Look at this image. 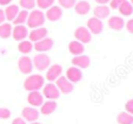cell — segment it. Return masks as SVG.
<instances>
[{
  "instance_id": "2e32d148",
  "label": "cell",
  "mask_w": 133,
  "mask_h": 124,
  "mask_svg": "<svg viewBox=\"0 0 133 124\" xmlns=\"http://www.w3.org/2000/svg\"><path fill=\"white\" fill-rule=\"evenodd\" d=\"M72 65L77 68H88L91 65V60L87 55H78L72 59Z\"/></svg>"
},
{
  "instance_id": "5bb4252c",
  "label": "cell",
  "mask_w": 133,
  "mask_h": 124,
  "mask_svg": "<svg viewBox=\"0 0 133 124\" xmlns=\"http://www.w3.org/2000/svg\"><path fill=\"white\" fill-rule=\"evenodd\" d=\"M27 102L32 107H41L44 103V96L40 91H30L27 96Z\"/></svg>"
},
{
  "instance_id": "7c38bea8",
  "label": "cell",
  "mask_w": 133,
  "mask_h": 124,
  "mask_svg": "<svg viewBox=\"0 0 133 124\" xmlns=\"http://www.w3.org/2000/svg\"><path fill=\"white\" fill-rule=\"evenodd\" d=\"M61 73H63V67L60 65H53L48 68L47 74H46V79L50 82L57 81L61 76Z\"/></svg>"
},
{
  "instance_id": "44dd1931",
  "label": "cell",
  "mask_w": 133,
  "mask_h": 124,
  "mask_svg": "<svg viewBox=\"0 0 133 124\" xmlns=\"http://www.w3.org/2000/svg\"><path fill=\"white\" fill-rule=\"evenodd\" d=\"M55 109H57V103H55V101H50V99H47L46 102H44L43 104H41V108H40V112L43 115H51L53 114V112L55 111Z\"/></svg>"
},
{
  "instance_id": "ac0fdd59",
  "label": "cell",
  "mask_w": 133,
  "mask_h": 124,
  "mask_svg": "<svg viewBox=\"0 0 133 124\" xmlns=\"http://www.w3.org/2000/svg\"><path fill=\"white\" fill-rule=\"evenodd\" d=\"M68 50H70V53L72 55H74V56L83 55L84 50H85V48H84V43L79 42V41H77V40L71 41L70 45H68Z\"/></svg>"
},
{
  "instance_id": "9a60e30c",
  "label": "cell",
  "mask_w": 133,
  "mask_h": 124,
  "mask_svg": "<svg viewBox=\"0 0 133 124\" xmlns=\"http://www.w3.org/2000/svg\"><path fill=\"white\" fill-rule=\"evenodd\" d=\"M46 36H47V29L45 27L35 28L30 33V41L31 42H38V41L45 39Z\"/></svg>"
},
{
  "instance_id": "52a82bcc",
  "label": "cell",
  "mask_w": 133,
  "mask_h": 124,
  "mask_svg": "<svg viewBox=\"0 0 133 124\" xmlns=\"http://www.w3.org/2000/svg\"><path fill=\"white\" fill-rule=\"evenodd\" d=\"M87 29L91 32V34H100L104 29V25L101 20L98 18H91L87 21Z\"/></svg>"
},
{
  "instance_id": "f1b7e54d",
  "label": "cell",
  "mask_w": 133,
  "mask_h": 124,
  "mask_svg": "<svg viewBox=\"0 0 133 124\" xmlns=\"http://www.w3.org/2000/svg\"><path fill=\"white\" fill-rule=\"evenodd\" d=\"M38 7L41 10H48L50 7H52L54 4V0H35Z\"/></svg>"
},
{
  "instance_id": "ffe728a7",
  "label": "cell",
  "mask_w": 133,
  "mask_h": 124,
  "mask_svg": "<svg viewBox=\"0 0 133 124\" xmlns=\"http://www.w3.org/2000/svg\"><path fill=\"white\" fill-rule=\"evenodd\" d=\"M125 26V22H124V19L120 17H111L108 19V27L111 29L114 30H120L124 28Z\"/></svg>"
},
{
  "instance_id": "4316f807",
  "label": "cell",
  "mask_w": 133,
  "mask_h": 124,
  "mask_svg": "<svg viewBox=\"0 0 133 124\" xmlns=\"http://www.w3.org/2000/svg\"><path fill=\"white\" fill-rule=\"evenodd\" d=\"M27 18H28V12L26 10H23V11H19L18 15L15 17V19L13 20V24L15 26L17 25H23L27 21Z\"/></svg>"
},
{
  "instance_id": "9c48e42d",
  "label": "cell",
  "mask_w": 133,
  "mask_h": 124,
  "mask_svg": "<svg viewBox=\"0 0 133 124\" xmlns=\"http://www.w3.org/2000/svg\"><path fill=\"white\" fill-rule=\"evenodd\" d=\"M57 88L59 89L60 92H64V94H70V92L73 91V83H71L65 76H60L58 80H57Z\"/></svg>"
},
{
  "instance_id": "3957f363",
  "label": "cell",
  "mask_w": 133,
  "mask_h": 124,
  "mask_svg": "<svg viewBox=\"0 0 133 124\" xmlns=\"http://www.w3.org/2000/svg\"><path fill=\"white\" fill-rule=\"evenodd\" d=\"M33 67H35L38 70H43L47 69L51 65V59L48 55H46L45 53H39L38 55H35L33 59Z\"/></svg>"
},
{
  "instance_id": "d6a6232c",
  "label": "cell",
  "mask_w": 133,
  "mask_h": 124,
  "mask_svg": "<svg viewBox=\"0 0 133 124\" xmlns=\"http://www.w3.org/2000/svg\"><path fill=\"white\" fill-rule=\"evenodd\" d=\"M125 1H127V0H111L110 6H111V8L117 10V8H119V6H120L123 3H125Z\"/></svg>"
},
{
  "instance_id": "30bf717a",
  "label": "cell",
  "mask_w": 133,
  "mask_h": 124,
  "mask_svg": "<svg viewBox=\"0 0 133 124\" xmlns=\"http://www.w3.org/2000/svg\"><path fill=\"white\" fill-rule=\"evenodd\" d=\"M12 36L15 41H23L28 36V29L24 25H17L12 29Z\"/></svg>"
},
{
  "instance_id": "ab89813d",
  "label": "cell",
  "mask_w": 133,
  "mask_h": 124,
  "mask_svg": "<svg viewBox=\"0 0 133 124\" xmlns=\"http://www.w3.org/2000/svg\"><path fill=\"white\" fill-rule=\"evenodd\" d=\"M31 124H40V123H38V122H33V123H31Z\"/></svg>"
},
{
  "instance_id": "e0dca14e",
  "label": "cell",
  "mask_w": 133,
  "mask_h": 124,
  "mask_svg": "<svg viewBox=\"0 0 133 124\" xmlns=\"http://www.w3.org/2000/svg\"><path fill=\"white\" fill-rule=\"evenodd\" d=\"M45 17L50 21H58L63 17V10L60 7H58V6H52V7H50L47 10Z\"/></svg>"
},
{
  "instance_id": "7a4b0ae2",
  "label": "cell",
  "mask_w": 133,
  "mask_h": 124,
  "mask_svg": "<svg viewBox=\"0 0 133 124\" xmlns=\"http://www.w3.org/2000/svg\"><path fill=\"white\" fill-rule=\"evenodd\" d=\"M27 26L30 28H39L44 25L45 22V14L39 10H34L31 13H28V18H27Z\"/></svg>"
},
{
  "instance_id": "484cf974",
  "label": "cell",
  "mask_w": 133,
  "mask_h": 124,
  "mask_svg": "<svg viewBox=\"0 0 133 124\" xmlns=\"http://www.w3.org/2000/svg\"><path fill=\"white\" fill-rule=\"evenodd\" d=\"M18 49H19V52L20 53H23V54H28V53L32 52L33 45H32L31 41H28V40H23V41L19 42Z\"/></svg>"
},
{
  "instance_id": "1f68e13d",
  "label": "cell",
  "mask_w": 133,
  "mask_h": 124,
  "mask_svg": "<svg viewBox=\"0 0 133 124\" xmlns=\"http://www.w3.org/2000/svg\"><path fill=\"white\" fill-rule=\"evenodd\" d=\"M11 116V110L7 108H0V118L6 119Z\"/></svg>"
},
{
  "instance_id": "8fae6325",
  "label": "cell",
  "mask_w": 133,
  "mask_h": 124,
  "mask_svg": "<svg viewBox=\"0 0 133 124\" xmlns=\"http://www.w3.org/2000/svg\"><path fill=\"white\" fill-rule=\"evenodd\" d=\"M66 79L71 82V83H78L81 79H83V73L79 68L77 67H71L66 72Z\"/></svg>"
},
{
  "instance_id": "d590c367",
  "label": "cell",
  "mask_w": 133,
  "mask_h": 124,
  "mask_svg": "<svg viewBox=\"0 0 133 124\" xmlns=\"http://www.w3.org/2000/svg\"><path fill=\"white\" fill-rule=\"evenodd\" d=\"M12 124H26V121L24 118H21V117H17V118L13 119Z\"/></svg>"
},
{
  "instance_id": "74e56055",
  "label": "cell",
  "mask_w": 133,
  "mask_h": 124,
  "mask_svg": "<svg viewBox=\"0 0 133 124\" xmlns=\"http://www.w3.org/2000/svg\"><path fill=\"white\" fill-rule=\"evenodd\" d=\"M96 1L99 4V5H106L107 3H110L111 0H96Z\"/></svg>"
},
{
  "instance_id": "cb8c5ba5",
  "label": "cell",
  "mask_w": 133,
  "mask_h": 124,
  "mask_svg": "<svg viewBox=\"0 0 133 124\" xmlns=\"http://www.w3.org/2000/svg\"><path fill=\"white\" fill-rule=\"evenodd\" d=\"M12 25L8 22H4L0 25V37L1 39H8L12 34Z\"/></svg>"
},
{
  "instance_id": "d4e9b609",
  "label": "cell",
  "mask_w": 133,
  "mask_h": 124,
  "mask_svg": "<svg viewBox=\"0 0 133 124\" xmlns=\"http://www.w3.org/2000/svg\"><path fill=\"white\" fill-rule=\"evenodd\" d=\"M118 10H119V12H120L121 15H124V17H130V15L133 13V6L130 1H125V3H123L120 6H119Z\"/></svg>"
},
{
  "instance_id": "ba28073f",
  "label": "cell",
  "mask_w": 133,
  "mask_h": 124,
  "mask_svg": "<svg viewBox=\"0 0 133 124\" xmlns=\"http://www.w3.org/2000/svg\"><path fill=\"white\" fill-rule=\"evenodd\" d=\"M18 68L23 74H31L33 70V62L28 56H23L18 61Z\"/></svg>"
},
{
  "instance_id": "4dcf8cb0",
  "label": "cell",
  "mask_w": 133,
  "mask_h": 124,
  "mask_svg": "<svg viewBox=\"0 0 133 124\" xmlns=\"http://www.w3.org/2000/svg\"><path fill=\"white\" fill-rule=\"evenodd\" d=\"M59 4L64 8H72L75 5V0H59Z\"/></svg>"
},
{
  "instance_id": "60d3db41",
  "label": "cell",
  "mask_w": 133,
  "mask_h": 124,
  "mask_svg": "<svg viewBox=\"0 0 133 124\" xmlns=\"http://www.w3.org/2000/svg\"><path fill=\"white\" fill-rule=\"evenodd\" d=\"M131 4H132V6H133V0H131Z\"/></svg>"
},
{
  "instance_id": "7402d4cb",
  "label": "cell",
  "mask_w": 133,
  "mask_h": 124,
  "mask_svg": "<svg viewBox=\"0 0 133 124\" xmlns=\"http://www.w3.org/2000/svg\"><path fill=\"white\" fill-rule=\"evenodd\" d=\"M110 8L107 7L106 5H99L94 8L93 13H94V17L98 18V19H105L110 15Z\"/></svg>"
},
{
  "instance_id": "6da1fadb",
  "label": "cell",
  "mask_w": 133,
  "mask_h": 124,
  "mask_svg": "<svg viewBox=\"0 0 133 124\" xmlns=\"http://www.w3.org/2000/svg\"><path fill=\"white\" fill-rule=\"evenodd\" d=\"M45 86V79L41 75H31L24 82V88L27 91H39Z\"/></svg>"
},
{
  "instance_id": "4fadbf2b",
  "label": "cell",
  "mask_w": 133,
  "mask_h": 124,
  "mask_svg": "<svg viewBox=\"0 0 133 124\" xmlns=\"http://www.w3.org/2000/svg\"><path fill=\"white\" fill-rule=\"evenodd\" d=\"M23 118L26 122H35L39 118V110H37L34 107H26L23 109Z\"/></svg>"
},
{
  "instance_id": "8992f818",
  "label": "cell",
  "mask_w": 133,
  "mask_h": 124,
  "mask_svg": "<svg viewBox=\"0 0 133 124\" xmlns=\"http://www.w3.org/2000/svg\"><path fill=\"white\" fill-rule=\"evenodd\" d=\"M53 45H54V42H53V40L51 39V37H45V39L40 40V41H38V42H34L33 48L39 53H46L52 49Z\"/></svg>"
},
{
  "instance_id": "603a6c76",
  "label": "cell",
  "mask_w": 133,
  "mask_h": 124,
  "mask_svg": "<svg viewBox=\"0 0 133 124\" xmlns=\"http://www.w3.org/2000/svg\"><path fill=\"white\" fill-rule=\"evenodd\" d=\"M19 11L20 10H19L18 5H8L7 7H6V10L4 11V12H5L6 20H8V21H13V20L15 19V17L18 15Z\"/></svg>"
},
{
  "instance_id": "f546056e",
  "label": "cell",
  "mask_w": 133,
  "mask_h": 124,
  "mask_svg": "<svg viewBox=\"0 0 133 124\" xmlns=\"http://www.w3.org/2000/svg\"><path fill=\"white\" fill-rule=\"evenodd\" d=\"M20 3V6L24 8V10H33V8L35 7V5H37V3H35V0H20L19 1Z\"/></svg>"
},
{
  "instance_id": "83f0119b",
  "label": "cell",
  "mask_w": 133,
  "mask_h": 124,
  "mask_svg": "<svg viewBox=\"0 0 133 124\" xmlns=\"http://www.w3.org/2000/svg\"><path fill=\"white\" fill-rule=\"evenodd\" d=\"M117 121L119 124H133V115L128 112H120L117 117Z\"/></svg>"
},
{
  "instance_id": "277c9868",
  "label": "cell",
  "mask_w": 133,
  "mask_h": 124,
  "mask_svg": "<svg viewBox=\"0 0 133 124\" xmlns=\"http://www.w3.org/2000/svg\"><path fill=\"white\" fill-rule=\"evenodd\" d=\"M43 96L46 97L50 101H55L60 97V91L57 88V86L53 84V83H48V84L44 86L43 89Z\"/></svg>"
},
{
  "instance_id": "8d00e7d4",
  "label": "cell",
  "mask_w": 133,
  "mask_h": 124,
  "mask_svg": "<svg viewBox=\"0 0 133 124\" xmlns=\"http://www.w3.org/2000/svg\"><path fill=\"white\" fill-rule=\"evenodd\" d=\"M5 20H6L5 12H4L3 10H0V25H1V24H4V22H5Z\"/></svg>"
},
{
  "instance_id": "d6986e66",
  "label": "cell",
  "mask_w": 133,
  "mask_h": 124,
  "mask_svg": "<svg viewBox=\"0 0 133 124\" xmlns=\"http://www.w3.org/2000/svg\"><path fill=\"white\" fill-rule=\"evenodd\" d=\"M74 10H75V13L79 15H86L91 10V5L88 1L86 0H81L79 3H75L74 5Z\"/></svg>"
},
{
  "instance_id": "5b68a950",
  "label": "cell",
  "mask_w": 133,
  "mask_h": 124,
  "mask_svg": "<svg viewBox=\"0 0 133 124\" xmlns=\"http://www.w3.org/2000/svg\"><path fill=\"white\" fill-rule=\"evenodd\" d=\"M74 37L77 39V41L81 43H88L91 42V39H92V34L91 32L87 29L86 27H78L74 30Z\"/></svg>"
},
{
  "instance_id": "836d02e7",
  "label": "cell",
  "mask_w": 133,
  "mask_h": 124,
  "mask_svg": "<svg viewBox=\"0 0 133 124\" xmlns=\"http://www.w3.org/2000/svg\"><path fill=\"white\" fill-rule=\"evenodd\" d=\"M125 109H126V112H128L130 115H133V98L128 99V101L126 102Z\"/></svg>"
},
{
  "instance_id": "f35d334b",
  "label": "cell",
  "mask_w": 133,
  "mask_h": 124,
  "mask_svg": "<svg viewBox=\"0 0 133 124\" xmlns=\"http://www.w3.org/2000/svg\"><path fill=\"white\" fill-rule=\"evenodd\" d=\"M12 0H0V5L1 6H5V5H8Z\"/></svg>"
},
{
  "instance_id": "e575fe53",
  "label": "cell",
  "mask_w": 133,
  "mask_h": 124,
  "mask_svg": "<svg viewBox=\"0 0 133 124\" xmlns=\"http://www.w3.org/2000/svg\"><path fill=\"white\" fill-rule=\"evenodd\" d=\"M125 26H126V29H127L130 33H132V34H133V19L128 20Z\"/></svg>"
}]
</instances>
